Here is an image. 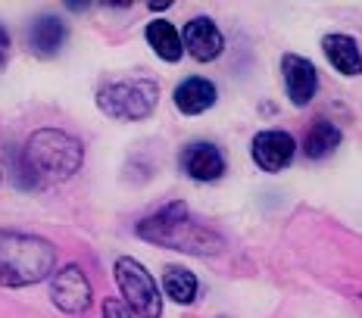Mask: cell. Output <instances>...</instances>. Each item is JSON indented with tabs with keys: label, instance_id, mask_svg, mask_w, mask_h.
I'll use <instances>...</instances> for the list:
<instances>
[{
	"label": "cell",
	"instance_id": "cell-1",
	"mask_svg": "<svg viewBox=\"0 0 362 318\" xmlns=\"http://www.w3.org/2000/svg\"><path fill=\"white\" fill-rule=\"evenodd\" d=\"M81 163H85V147L78 138L59 128H37L22 147L16 184L28 191L41 184H59V181H69L81 169Z\"/></svg>",
	"mask_w": 362,
	"mask_h": 318
},
{
	"label": "cell",
	"instance_id": "cell-2",
	"mask_svg": "<svg viewBox=\"0 0 362 318\" xmlns=\"http://www.w3.org/2000/svg\"><path fill=\"white\" fill-rule=\"evenodd\" d=\"M134 231L147 244L178 249V253H187V256H218L225 249L222 234L213 231L209 225L197 222L187 212L185 203H169V206L156 209L153 216L141 218Z\"/></svg>",
	"mask_w": 362,
	"mask_h": 318
},
{
	"label": "cell",
	"instance_id": "cell-3",
	"mask_svg": "<svg viewBox=\"0 0 362 318\" xmlns=\"http://www.w3.org/2000/svg\"><path fill=\"white\" fill-rule=\"evenodd\" d=\"M57 249L37 234L0 231V287H32L54 275Z\"/></svg>",
	"mask_w": 362,
	"mask_h": 318
},
{
	"label": "cell",
	"instance_id": "cell-4",
	"mask_svg": "<svg viewBox=\"0 0 362 318\" xmlns=\"http://www.w3.org/2000/svg\"><path fill=\"white\" fill-rule=\"evenodd\" d=\"M160 103V85L153 78H125L110 81L97 90V106L103 116L116 122H141Z\"/></svg>",
	"mask_w": 362,
	"mask_h": 318
},
{
	"label": "cell",
	"instance_id": "cell-5",
	"mask_svg": "<svg viewBox=\"0 0 362 318\" xmlns=\"http://www.w3.org/2000/svg\"><path fill=\"white\" fill-rule=\"evenodd\" d=\"M112 275H116L119 293L122 302L128 306V312H134L138 318H160L163 315V297L160 287H156L153 275L132 256H119L112 265Z\"/></svg>",
	"mask_w": 362,
	"mask_h": 318
},
{
	"label": "cell",
	"instance_id": "cell-6",
	"mask_svg": "<svg viewBox=\"0 0 362 318\" xmlns=\"http://www.w3.org/2000/svg\"><path fill=\"white\" fill-rule=\"evenodd\" d=\"M50 300L59 312L66 315H81L90 309L94 293H90V281L78 265H63L59 271L50 275Z\"/></svg>",
	"mask_w": 362,
	"mask_h": 318
},
{
	"label": "cell",
	"instance_id": "cell-7",
	"mask_svg": "<svg viewBox=\"0 0 362 318\" xmlns=\"http://www.w3.org/2000/svg\"><path fill=\"white\" fill-rule=\"evenodd\" d=\"M293 153H297V143L288 131H278V128L259 131L250 143V156L262 172H284L291 165Z\"/></svg>",
	"mask_w": 362,
	"mask_h": 318
},
{
	"label": "cell",
	"instance_id": "cell-8",
	"mask_svg": "<svg viewBox=\"0 0 362 318\" xmlns=\"http://www.w3.org/2000/svg\"><path fill=\"white\" fill-rule=\"evenodd\" d=\"M181 172H185L191 181L209 184V181H218L225 175V156L216 143L194 141L181 150Z\"/></svg>",
	"mask_w": 362,
	"mask_h": 318
},
{
	"label": "cell",
	"instance_id": "cell-9",
	"mask_svg": "<svg viewBox=\"0 0 362 318\" xmlns=\"http://www.w3.org/2000/svg\"><path fill=\"white\" fill-rule=\"evenodd\" d=\"M181 47L191 53L197 63H213V59H218V53L225 50V37L213 19L197 16L187 22L185 32H181Z\"/></svg>",
	"mask_w": 362,
	"mask_h": 318
},
{
	"label": "cell",
	"instance_id": "cell-10",
	"mask_svg": "<svg viewBox=\"0 0 362 318\" xmlns=\"http://www.w3.org/2000/svg\"><path fill=\"white\" fill-rule=\"evenodd\" d=\"M281 72H284V88L293 106H306L319 90V75L309 59L297 57V53H284L281 57Z\"/></svg>",
	"mask_w": 362,
	"mask_h": 318
},
{
	"label": "cell",
	"instance_id": "cell-11",
	"mask_svg": "<svg viewBox=\"0 0 362 318\" xmlns=\"http://www.w3.org/2000/svg\"><path fill=\"white\" fill-rule=\"evenodd\" d=\"M172 97H175L178 112H185V116H200V112H206L209 106L216 103L218 90H216V85L209 78H200V75H194V78L181 81Z\"/></svg>",
	"mask_w": 362,
	"mask_h": 318
},
{
	"label": "cell",
	"instance_id": "cell-12",
	"mask_svg": "<svg viewBox=\"0 0 362 318\" xmlns=\"http://www.w3.org/2000/svg\"><path fill=\"white\" fill-rule=\"evenodd\" d=\"M322 50H325L328 63L334 66L344 78H353V75L362 72L359 44L353 41L350 35H325V37H322Z\"/></svg>",
	"mask_w": 362,
	"mask_h": 318
},
{
	"label": "cell",
	"instance_id": "cell-13",
	"mask_svg": "<svg viewBox=\"0 0 362 318\" xmlns=\"http://www.w3.org/2000/svg\"><path fill=\"white\" fill-rule=\"evenodd\" d=\"M63 44H66V25L57 16H41L28 25V47H32L35 57L41 59L57 57Z\"/></svg>",
	"mask_w": 362,
	"mask_h": 318
},
{
	"label": "cell",
	"instance_id": "cell-14",
	"mask_svg": "<svg viewBox=\"0 0 362 318\" xmlns=\"http://www.w3.org/2000/svg\"><path fill=\"white\" fill-rule=\"evenodd\" d=\"M337 147H341V128L331 122V119H315L303 138L306 159H325L334 153Z\"/></svg>",
	"mask_w": 362,
	"mask_h": 318
},
{
	"label": "cell",
	"instance_id": "cell-15",
	"mask_svg": "<svg viewBox=\"0 0 362 318\" xmlns=\"http://www.w3.org/2000/svg\"><path fill=\"white\" fill-rule=\"evenodd\" d=\"M144 37L147 44L153 47V53L160 59H165V63H178L181 53H185V47H181V35L175 32V25L165 19H153L150 25L144 28Z\"/></svg>",
	"mask_w": 362,
	"mask_h": 318
},
{
	"label": "cell",
	"instance_id": "cell-16",
	"mask_svg": "<svg viewBox=\"0 0 362 318\" xmlns=\"http://www.w3.org/2000/svg\"><path fill=\"white\" fill-rule=\"evenodd\" d=\"M163 290L165 297L172 302H178V306H191L194 300H197V275L187 269H181V265H169V269L163 271Z\"/></svg>",
	"mask_w": 362,
	"mask_h": 318
},
{
	"label": "cell",
	"instance_id": "cell-17",
	"mask_svg": "<svg viewBox=\"0 0 362 318\" xmlns=\"http://www.w3.org/2000/svg\"><path fill=\"white\" fill-rule=\"evenodd\" d=\"M103 318H132V312H128V306L122 300H107L103 302Z\"/></svg>",
	"mask_w": 362,
	"mask_h": 318
},
{
	"label": "cell",
	"instance_id": "cell-18",
	"mask_svg": "<svg viewBox=\"0 0 362 318\" xmlns=\"http://www.w3.org/2000/svg\"><path fill=\"white\" fill-rule=\"evenodd\" d=\"M6 57H10V32L0 25V66L6 63Z\"/></svg>",
	"mask_w": 362,
	"mask_h": 318
}]
</instances>
